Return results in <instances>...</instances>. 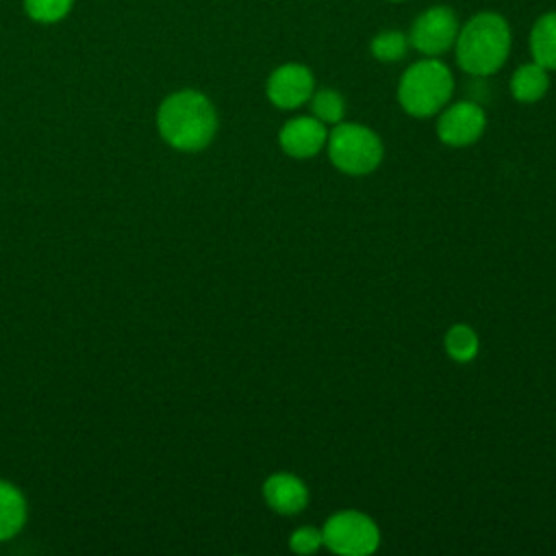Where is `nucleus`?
<instances>
[{"label":"nucleus","mask_w":556,"mask_h":556,"mask_svg":"<svg viewBox=\"0 0 556 556\" xmlns=\"http://www.w3.org/2000/svg\"><path fill=\"white\" fill-rule=\"evenodd\" d=\"M154 126L169 150L200 152L217 132V111L202 91L180 89L161 100Z\"/></svg>","instance_id":"nucleus-1"},{"label":"nucleus","mask_w":556,"mask_h":556,"mask_svg":"<svg viewBox=\"0 0 556 556\" xmlns=\"http://www.w3.org/2000/svg\"><path fill=\"white\" fill-rule=\"evenodd\" d=\"M456 61L473 76L497 72L510 52V28L497 13L484 11L473 15L456 37Z\"/></svg>","instance_id":"nucleus-2"},{"label":"nucleus","mask_w":556,"mask_h":556,"mask_svg":"<svg viewBox=\"0 0 556 556\" xmlns=\"http://www.w3.org/2000/svg\"><path fill=\"white\" fill-rule=\"evenodd\" d=\"M454 89L450 70L437 59L413 63L400 78L397 100L415 117H428L443 109Z\"/></svg>","instance_id":"nucleus-3"},{"label":"nucleus","mask_w":556,"mask_h":556,"mask_svg":"<svg viewBox=\"0 0 556 556\" xmlns=\"http://www.w3.org/2000/svg\"><path fill=\"white\" fill-rule=\"evenodd\" d=\"M326 141L330 161L345 174H369L382 161V143L378 135L361 124H337Z\"/></svg>","instance_id":"nucleus-4"},{"label":"nucleus","mask_w":556,"mask_h":556,"mask_svg":"<svg viewBox=\"0 0 556 556\" xmlns=\"http://www.w3.org/2000/svg\"><path fill=\"white\" fill-rule=\"evenodd\" d=\"M324 545L343 556H365L378 549V526L363 513L343 510L332 515L321 530Z\"/></svg>","instance_id":"nucleus-5"},{"label":"nucleus","mask_w":556,"mask_h":556,"mask_svg":"<svg viewBox=\"0 0 556 556\" xmlns=\"http://www.w3.org/2000/svg\"><path fill=\"white\" fill-rule=\"evenodd\" d=\"M458 37V20L450 7H432L424 11L410 28V43L426 56H437L454 46Z\"/></svg>","instance_id":"nucleus-6"},{"label":"nucleus","mask_w":556,"mask_h":556,"mask_svg":"<svg viewBox=\"0 0 556 556\" xmlns=\"http://www.w3.org/2000/svg\"><path fill=\"white\" fill-rule=\"evenodd\" d=\"M484 111L473 102H456L437 122V135L447 146H469L484 132Z\"/></svg>","instance_id":"nucleus-7"},{"label":"nucleus","mask_w":556,"mask_h":556,"mask_svg":"<svg viewBox=\"0 0 556 556\" xmlns=\"http://www.w3.org/2000/svg\"><path fill=\"white\" fill-rule=\"evenodd\" d=\"M313 96V74L300 63H287L271 72L267 98L278 109H298Z\"/></svg>","instance_id":"nucleus-8"},{"label":"nucleus","mask_w":556,"mask_h":556,"mask_svg":"<svg viewBox=\"0 0 556 556\" xmlns=\"http://www.w3.org/2000/svg\"><path fill=\"white\" fill-rule=\"evenodd\" d=\"M326 139L328 135H326L324 122H319L317 117L289 119L278 135L280 148L293 159L315 156L324 148Z\"/></svg>","instance_id":"nucleus-9"},{"label":"nucleus","mask_w":556,"mask_h":556,"mask_svg":"<svg viewBox=\"0 0 556 556\" xmlns=\"http://www.w3.org/2000/svg\"><path fill=\"white\" fill-rule=\"evenodd\" d=\"M30 504L24 489L0 476V543L13 541L28 528Z\"/></svg>","instance_id":"nucleus-10"},{"label":"nucleus","mask_w":556,"mask_h":556,"mask_svg":"<svg viewBox=\"0 0 556 556\" xmlns=\"http://www.w3.org/2000/svg\"><path fill=\"white\" fill-rule=\"evenodd\" d=\"M263 497L267 506L280 515H295L308 502L304 482L291 473H274L263 484Z\"/></svg>","instance_id":"nucleus-11"},{"label":"nucleus","mask_w":556,"mask_h":556,"mask_svg":"<svg viewBox=\"0 0 556 556\" xmlns=\"http://www.w3.org/2000/svg\"><path fill=\"white\" fill-rule=\"evenodd\" d=\"M530 52L534 63L545 70H556V11L541 15L532 26Z\"/></svg>","instance_id":"nucleus-12"},{"label":"nucleus","mask_w":556,"mask_h":556,"mask_svg":"<svg viewBox=\"0 0 556 556\" xmlns=\"http://www.w3.org/2000/svg\"><path fill=\"white\" fill-rule=\"evenodd\" d=\"M549 87L547 70L541 67L539 63H526L517 67L510 80V91L519 102H536L545 96Z\"/></svg>","instance_id":"nucleus-13"},{"label":"nucleus","mask_w":556,"mask_h":556,"mask_svg":"<svg viewBox=\"0 0 556 556\" xmlns=\"http://www.w3.org/2000/svg\"><path fill=\"white\" fill-rule=\"evenodd\" d=\"M445 352L458 363L471 361L478 354V334L473 332V328L465 324L452 326L445 334Z\"/></svg>","instance_id":"nucleus-14"},{"label":"nucleus","mask_w":556,"mask_h":556,"mask_svg":"<svg viewBox=\"0 0 556 556\" xmlns=\"http://www.w3.org/2000/svg\"><path fill=\"white\" fill-rule=\"evenodd\" d=\"M371 54L382 63H395L404 59L408 50V37L400 30H382L371 39Z\"/></svg>","instance_id":"nucleus-15"},{"label":"nucleus","mask_w":556,"mask_h":556,"mask_svg":"<svg viewBox=\"0 0 556 556\" xmlns=\"http://www.w3.org/2000/svg\"><path fill=\"white\" fill-rule=\"evenodd\" d=\"M311 111H313V117H317L324 124H339L345 113V102L337 91L321 89L313 96Z\"/></svg>","instance_id":"nucleus-16"},{"label":"nucleus","mask_w":556,"mask_h":556,"mask_svg":"<svg viewBox=\"0 0 556 556\" xmlns=\"http://www.w3.org/2000/svg\"><path fill=\"white\" fill-rule=\"evenodd\" d=\"M72 2L74 0H24V9L33 20L50 24L63 20L70 13Z\"/></svg>","instance_id":"nucleus-17"},{"label":"nucleus","mask_w":556,"mask_h":556,"mask_svg":"<svg viewBox=\"0 0 556 556\" xmlns=\"http://www.w3.org/2000/svg\"><path fill=\"white\" fill-rule=\"evenodd\" d=\"M324 545V536H321V530L313 528V526H302L298 528L291 539H289V547L295 552V554H313L317 552L319 547Z\"/></svg>","instance_id":"nucleus-18"},{"label":"nucleus","mask_w":556,"mask_h":556,"mask_svg":"<svg viewBox=\"0 0 556 556\" xmlns=\"http://www.w3.org/2000/svg\"><path fill=\"white\" fill-rule=\"evenodd\" d=\"M393 2H400V0H393Z\"/></svg>","instance_id":"nucleus-19"}]
</instances>
